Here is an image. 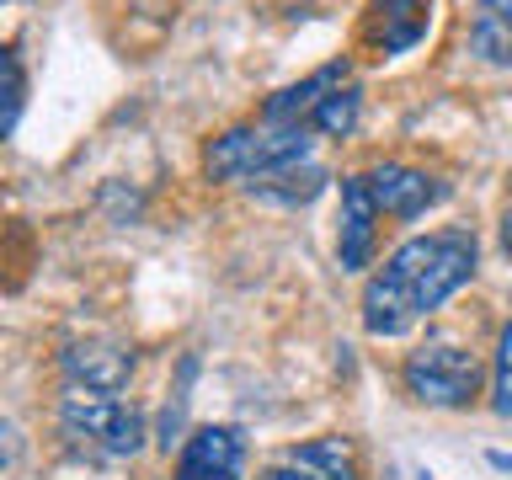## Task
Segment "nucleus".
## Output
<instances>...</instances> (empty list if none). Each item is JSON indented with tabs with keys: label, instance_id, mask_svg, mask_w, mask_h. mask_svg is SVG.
<instances>
[{
	"label": "nucleus",
	"instance_id": "nucleus-6",
	"mask_svg": "<svg viewBox=\"0 0 512 480\" xmlns=\"http://www.w3.org/2000/svg\"><path fill=\"white\" fill-rule=\"evenodd\" d=\"M171 480H246V432L230 422L192 427L182 438Z\"/></svg>",
	"mask_w": 512,
	"mask_h": 480
},
{
	"label": "nucleus",
	"instance_id": "nucleus-16",
	"mask_svg": "<svg viewBox=\"0 0 512 480\" xmlns=\"http://www.w3.org/2000/svg\"><path fill=\"white\" fill-rule=\"evenodd\" d=\"M198 379V358H182V368H176V390L166 400V411H160V448H171V443H182V422H187V384Z\"/></svg>",
	"mask_w": 512,
	"mask_h": 480
},
{
	"label": "nucleus",
	"instance_id": "nucleus-4",
	"mask_svg": "<svg viewBox=\"0 0 512 480\" xmlns=\"http://www.w3.org/2000/svg\"><path fill=\"white\" fill-rule=\"evenodd\" d=\"M400 384L416 406L432 411H459L480 395V358L454 336H427L422 347L406 352L400 363Z\"/></svg>",
	"mask_w": 512,
	"mask_h": 480
},
{
	"label": "nucleus",
	"instance_id": "nucleus-11",
	"mask_svg": "<svg viewBox=\"0 0 512 480\" xmlns=\"http://www.w3.org/2000/svg\"><path fill=\"white\" fill-rule=\"evenodd\" d=\"M64 384H91V390H123L134 379V352L118 342H70L64 347Z\"/></svg>",
	"mask_w": 512,
	"mask_h": 480
},
{
	"label": "nucleus",
	"instance_id": "nucleus-2",
	"mask_svg": "<svg viewBox=\"0 0 512 480\" xmlns=\"http://www.w3.org/2000/svg\"><path fill=\"white\" fill-rule=\"evenodd\" d=\"M59 438L91 464H123L134 459L150 427L144 411L118 400V390H91V384H64L59 390Z\"/></svg>",
	"mask_w": 512,
	"mask_h": 480
},
{
	"label": "nucleus",
	"instance_id": "nucleus-1",
	"mask_svg": "<svg viewBox=\"0 0 512 480\" xmlns=\"http://www.w3.org/2000/svg\"><path fill=\"white\" fill-rule=\"evenodd\" d=\"M475 267H480V240L464 224L411 235L363 283V331L368 336H406L416 320L438 315L475 278Z\"/></svg>",
	"mask_w": 512,
	"mask_h": 480
},
{
	"label": "nucleus",
	"instance_id": "nucleus-18",
	"mask_svg": "<svg viewBox=\"0 0 512 480\" xmlns=\"http://www.w3.org/2000/svg\"><path fill=\"white\" fill-rule=\"evenodd\" d=\"M491 464L496 470H512V454H491Z\"/></svg>",
	"mask_w": 512,
	"mask_h": 480
},
{
	"label": "nucleus",
	"instance_id": "nucleus-7",
	"mask_svg": "<svg viewBox=\"0 0 512 480\" xmlns=\"http://www.w3.org/2000/svg\"><path fill=\"white\" fill-rule=\"evenodd\" d=\"M368 176V192H374L384 219H422L427 208H438L448 198V182L432 176L422 166H406V160H379Z\"/></svg>",
	"mask_w": 512,
	"mask_h": 480
},
{
	"label": "nucleus",
	"instance_id": "nucleus-13",
	"mask_svg": "<svg viewBox=\"0 0 512 480\" xmlns=\"http://www.w3.org/2000/svg\"><path fill=\"white\" fill-rule=\"evenodd\" d=\"M470 48L486 64H512V0H475Z\"/></svg>",
	"mask_w": 512,
	"mask_h": 480
},
{
	"label": "nucleus",
	"instance_id": "nucleus-14",
	"mask_svg": "<svg viewBox=\"0 0 512 480\" xmlns=\"http://www.w3.org/2000/svg\"><path fill=\"white\" fill-rule=\"evenodd\" d=\"M358 118H363V86H358V80H342V86H336L326 102L315 107L310 134H315V139H352Z\"/></svg>",
	"mask_w": 512,
	"mask_h": 480
},
{
	"label": "nucleus",
	"instance_id": "nucleus-17",
	"mask_svg": "<svg viewBox=\"0 0 512 480\" xmlns=\"http://www.w3.org/2000/svg\"><path fill=\"white\" fill-rule=\"evenodd\" d=\"M491 411L512 422V320L496 336V358H491Z\"/></svg>",
	"mask_w": 512,
	"mask_h": 480
},
{
	"label": "nucleus",
	"instance_id": "nucleus-19",
	"mask_svg": "<svg viewBox=\"0 0 512 480\" xmlns=\"http://www.w3.org/2000/svg\"><path fill=\"white\" fill-rule=\"evenodd\" d=\"M422 480H432V475H422Z\"/></svg>",
	"mask_w": 512,
	"mask_h": 480
},
{
	"label": "nucleus",
	"instance_id": "nucleus-9",
	"mask_svg": "<svg viewBox=\"0 0 512 480\" xmlns=\"http://www.w3.org/2000/svg\"><path fill=\"white\" fill-rule=\"evenodd\" d=\"M342 80H352V64H347V59H331V64H320V70H310L304 80H294V86L272 91L256 118L272 123V128H304V134H310L315 107L326 102V96H331L336 86H342Z\"/></svg>",
	"mask_w": 512,
	"mask_h": 480
},
{
	"label": "nucleus",
	"instance_id": "nucleus-12",
	"mask_svg": "<svg viewBox=\"0 0 512 480\" xmlns=\"http://www.w3.org/2000/svg\"><path fill=\"white\" fill-rule=\"evenodd\" d=\"M326 166H315V160H299V166H283V171H272L262 176V182H251V198H262V203H278V208H304V203H315L320 192H326Z\"/></svg>",
	"mask_w": 512,
	"mask_h": 480
},
{
	"label": "nucleus",
	"instance_id": "nucleus-3",
	"mask_svg": "<svg viewBox=\"0 0 512 480\" xmlns=\"http://www.w3.org/2000/svg\"><path fill=\"white\" fill-rule=\"evenodd\" d=\"M310 150H315V134H304V128H272L262 118H251V123L224 128L219 139H208L203 176L208 182H246L251 187L272 171L310 160Z\"/></svg>",
	"mask_w": 512,
	"mask_h": 480
},
{
	"label": "nucleus",
	"instance_id": "nucleus-8",
	"mask_svg": "<svg viewBox=\"0 0 512 480\" xmlns=\"http://www.w3.org/2000/svg\"><path fill=\"white\" fill-rule=\"evenodd\" d=\"M379 203L368 192V176L363 171H347L342 176V219H336V262L342 272H363L374 267V251H379Z\"/></svg>",
	"mask_w": 512,
	"mask_h": 480
},
{
	"label": "nucleus",
	"instance_id": "nucleus-15",
	"mask_svg": "<svg viewBox=\"0 0 512 480\" xmlns=\"http://www.w3.org/2000/svg\"><path fill=\"white\" fill-rule=\"evenodd\" d=\"M22 112H27V64H22V48L0 43V144L16 134Z\"/></svg>",
	"mask_w": 512,
	"mask_h": 480
},
{
	"label": "nucleus",
	"instance_id": "nucleus-10",
	"mask_svg": "<svg viewBox=\"0 0 512 480\" xmlns=\"http://www.w3.org/2000/svg\"><path fill=\"white\" fill-rule=\"evenodd\" d=\"M262 480H358V454L347 438H310L283 448L262 470Z\"/></svg>",
	"mask_w": 512,
	"mask_h": 480
},
{
	"label": "nucleus",
	"instance_id": "nucleus-5",
	"mask_svg": "<svg viewBox=\"0 0 512 480\" xmlns=\"http://www.w3.org/2000/svg\"><path fill=\"white\" fill-rule=\"evenodd\" d=\"M432 27V0H368L358 43L368 59H400L427 38Z\"/></svg>",
	"mask_w": 512,
	"mask_h": 480
}]
</instances>
